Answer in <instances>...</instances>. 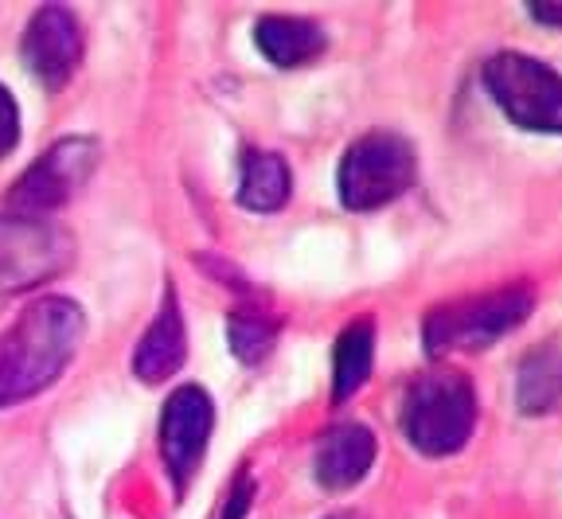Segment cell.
Here are the masks:
<instances>
[{
	"label": "cell",
	"instance_id": "6da1fadb",
	"mask_svg": "<svg viewBox=\"0 0 562 519\" xmlns=\"http://www.w3.org/2000/svg\"><path fill=\"white\" fill-rule=\"evenodd\" d=\"M87 336V317L70 297H40L0 332V406L35 398L63 375Z\"/></svg>",
	"mask_w": 562,
	"mask_h": 519
},
{
	"label": "cell",
	"instance_id": "7a4b0ae2",
	"mask_svg": "<svg viewBox=\"0 0 562 519\" xmlns=\"http://www.w3.org/2000/svg\"><path fill=\"white\" fill-rule=\"evenodd\" d=\"M476 387L453 368L414 375L403 395V433L426 458H449L465 449L476 430Z\"/></svg>",
	"mask_w": 562,
	"mask_h": 519
},
{
	"label": "cell",
	"instance_id": "3957f363",
	"mask_svg": "<svg viewBox=\"0 0 562 519\" xmlns=\"http://www.w3.org/2000/svg\"><path fill=\"white\" fill-rule=\"evenodd\" d=\"M531 308H536V290L524 282L449 301V305L430 308V317H426V328H422L426 348H430V356L484 352L501 336L516 332L531 317Z\"/></svg>",
	"mask_w": 562,
	"mask_h": 519
},
{
	"label": "cell",
	"instance_id": "277c9868",
	"mask_svg": "<svg viewBox=\"0 0 562 519\" xmlns=\"http://www.w3.org/2000/svg\"><path fill=\"white\" fill-rule=\"evenodd\" d=\"M418 177V157L403 133L371 129L344 149L336 168V192L348 212H379L411 192Z\"/></svg>",
	"mask_w": 562,
	"mask_h": 519
},
{
	"label": "cell",
	"instance_id": "5b68a950",
	"mask_svg": "<svg viewBox=\"0 0 562 519\" xmlns=\"http://www.w3.org/2000/svg\"><path fill=\"white\" fill-rule=\"evenodd\" d=\"M492 102L531 133H562V75L527 52H496L484 63Z\"/></svg>",
	"mask_w": 562,
	"mask_h": 519
},
{
	"label": "cell",
	"instance_id": "8992f818",
	"mask_svg": "<svg viewBox=\"0 0 562 519\" xmlns=\"http://www.w3.org/2000/svg\"><path fill=\"white\" fill-rule=\"evenodd\" d=\"M75 258V242L44 215H0V293H27L52 282Z\"/></svg>",
	"mask_w": 562,
	"mask_h": 519
},
{
	"label": "cell",
	"instance_id": "52a82bcc",
	"mask_svg": "<svg viewBox=\"0 0 562 519\" xmlns=\"http://www.w3.org/2000/svg\"><path fill=\"white\" fill-rule=\"evenodd\" d=\"M98 142L90 137H67V142H55L44 157L27 168L24 177L16 180L9 195V207L16 215H47L55 207L79 192L98 168Z\"/></svg>",
	"mask_w": 562,
	"mask_h": 519
},
{
	"label": "cell",
	"instance_id": "ba28073f",
	"mask_svg": "<svg viewBox=\"0 0 562 519\" xmlns=\"http://www.w3.org/2000/svg\"><path fill=\"white\" fill-rule=\"evenodd\" d=\"M211 426H215V406H211V395L203 387L184 383L168 395L165 410H160V461L172 476L176 493H184L188 481L200 473Z\"/></svg>",
	"mask_w": 562,
	"mask_h": 519
},
{
	"label": "cell",
	"instance_id": "9c48e42d",
	"mask_svg": "<svg viewBox=\"0 0 562 519\" xmlns=\"http://www.w3.org/2000/svg\"><path fill=\"white\" fill-rule=\"evenodd\" d=\"M24 63L47 90H59L82 63V27L79 16L63 4H44L27 20Z\"/></svg>",
	"mask_w": 562,
	"mask_h": 519
},
{
	"label": "cell",
	"instance_id": "30bf717a",
	"mask_svg": "<svg viewBox=\"0 0 562 519\" xmlns=\"http://www.w3.org/2000/svg\"><path fill=\"white\" fill-rule=\"evenodd\" d=\"M375 433L363 422H340L328 433H321L313 453V473L316 481L333 488V493H344V488H356V484L368 476V469L375 465Z\"/></svg>",
	"mask_w": 562,
	"mask_h": 519
},
{
	"label": "cell",
	"instance_id": "8fae6325",
	"mask_svg": "<svg viewBox=\"0 0 562 519\" xmlns=\"http://www.w3.org/2000/svg\"><path fill=\"white\" fill-rule=\"evenodd\" d=\"M184 356H188V332H184V313H180V301H176V290L165 285V301L157 308V320L145 328L140 336L137 352H133V375L140 383H165L172 379L176 371L184 368Z\"/></svg>",
	"mask_w": 562,
	"mask_h": 519
},
{
	"label": "cell",
	"instance_id": "7c38bea8",
	"mask_svg": "<svg viewBox=\"0 0 562 519\" xmlns=\"http://www.w3.org/2000/svg\"><path fill=\"white\" fill-rule=\"evenodd\" d=\"M255 44L273 67H305L325 55V27L305 16H281L270 12L255 24Z\"/></svg>",
	"mask_w": 562,
	"mask_h": 519
},
{
	"label": "cell",
	"instance_id": "4fadbf2b",
	"mask_svg": "<svg viewBox=\"0 0 562 519\" xmlns=\"http://www.w3.org/2000/svg\"><path fill=\"white\" fill-rule=\"evenodd\" d=\"M375 368V320L356 317L340 336H336L333 352V398L348 403L363 391Z\"/></svg>",
	"mask_w": 562,
	"mask_h": 519
},
{
	"label": "cell",
	"instance_id": "5bb4252c",
	"mask_svg": "<svg viewBox=\"0 0 562 519\" xmlns=\"http://www.w3.org/2000/svg\"><path fill=\"white\" fill-rule=\"evenodd\" d=\"M293 195V172L281 153L250 149L243 157V177H238V203L250 212H278Z\"/></svg>",
	"mask_w": 562,
	"mask_h": 519
},
{
	"label": "cell",
	"instance_id": "9a60e30c",
	"mask_svg": "<svg viewBox=\"0 0 562 519\" xmlns=\"http://www.w3.org/2000/svg\"><path fill=\"white\" fill-rule=\"evenodd\" d=\"M516 395L524 414H547L562 403V352L554 343H543L519 363Z\"/></svg>",
	"mask_w": 562,
	"mask_h": 519
},
{
	"label": "cell",
	"instance_id": "2e32d148",
	"mask_svg": "<svg viewBox=\"0 0 562 519\" xmlns=\"http://www.w3.org/2000/svg\"><path fill=\"white\" fill-rule=\"evenodd\" d=\"M227 340L231 352L243 363L266 360L273 352V340H278V317L258 305H238L227 317Z\"/></svg>",
	"mask_w": 562,
	"mask_h": 519
},
{
	"label": "cell",
	"instance_id": "e0dca14e",
	"mask_svg": "<svg viewBox=\"0 0 562 519\" xmlns=\"http://www.w3.org/2000/svg\"><path fill=\"white\" fill-rule=\"evenodd\" d=\"M20 142V110H16V98L9 90L0 87V160L9 157Z\"/></svg>",
	"mask_w": 562,
	"mask_h": 519
},
{
	"label": "cell",
	"instance_id": "ac0fdd59",
	"mask_svg": "<svg viewBox=\"0 0 562 519\" xmlns=\"http://www.w3.org/2000/svg\"><path fill=\"white\" fill-rule=\"evenodd\" d=\"M255 496H258L255 476H250V473H238L235 488H231V496H227V508H223V519H246V511H250Z\"/></svg>",
	"mask_w": 562,
	"mask_h": 519
},
{
	"label": "cell",
	"instance_id": "d6986e66",
	"mask_svg": "<svg viewBox=\"0 0 562 519\" xmlns=\"http://www.w3.org/2000/svg\"><path fill=\"white\" fill-rule=\"evenodd\" d=\"M531 16H536L539 24L562 27V0H539V4H531Z\"/></svg>",
	"mask_w": 562,
	"mask_h": 519
},
{
	"label": "cell",
	"instance_id": "ffe728a7",
	"mask_svg": "<svg viewBox=\"0 0 562 519\" xmlns=\"http://www.w3.org/2000/svg\"><path fill=\"white\" fill-rule=\"evenodd\" d=\"M333 519H351V516H333Z\"/></svg>",
	"mask_w": 562,
	"mask_h": 519
}]
</instances>
